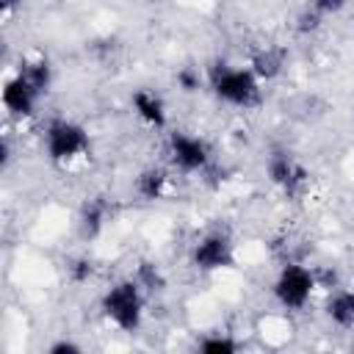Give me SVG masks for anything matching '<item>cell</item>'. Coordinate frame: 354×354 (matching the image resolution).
<instances>
[{
	"mask_svg": "<svg viewBox=\"0 0 354 354\" xmlns=\"http://www.w3.org/2000/svg\"><path fill=\"white\" fill-rule=\"evenodd\" d=\"M207 88L218 102H227L232 108H252L260 102V80L249 66L213 61L207 66Z\"/></svg>",
	"mask_w": 354,
	"mask_h": 354,
	"instance_id": "1",
	"label": "cell"
},
{
	"mask_svg": "<svg viewBox=\"0 0 354 354\" xmlns=\"http://www.w3.org/2000/svg\"><path fill=\"white\" fill-rule=\"evenodd\" d=\"M100 310L119 332L133 335L141 329V321H144V288L133 277L119 279L102 293Z\"/></svg>",
	"mask_w": 354,
	"mask_h": 354,
	"instance_id": "2",
	"label": "cell"
},
{
	"mask_svg": "<svg viewBox=\"0 0 354 354\" xmlns=\"http://www.w3.org/2000/svg\"><path fill=\"white\" fill-rule=\"evenodd\" d=\"M88 130L75 119H53L44 127V155L53 163H72L88 152Z\"/></svg>",
	"mask_w": 354,
	"mask_h": 354,
	"instance_id": "3",
	"label": "cell"
},
{
	"mask_svg": "<svg viewBox=\"0 0 354 354\" xmlns=\"http://www.w3.org/2000/svg\"><path fill=\"white\" fill-rule=\"evenodd\" d=\"M315 288H318L315 271H310L307 266H299V263H285L279 268V274L274 277L271 293H274L279 307H285L290 313H299L310 304Z\"/></svg>",
	"mask_w": 354,
	"mask_h": 354,
	"instance_id": "4",
	"label": "cell"
},
{
	"mask_svg": "<svg viewBox=\"0 0 354 354\" xmlns=\"http://www.w3.org/2000/svg\"><path fill=\"white\" fill-rule=\"evenodd\" d=\"M191 266L196 271H221V268H232L235 266V249L232 241L221 232H207L202 235L194 246H191Z\"/></svg>",
	"mask_w": 354,
	"mask_h": 354,
	"instance_id": "5",
	"label": "cell"
},
{
	"mask_svg": "<svg viewBox=\"0 0 354 354\" xmlns=\"http://www.w3.org/2000/svg\"><path fill=\"white\" fill-rule=\"evenodd\" d=\"M169 160L174 169L185 171V174H194V171H202L210 160V149L207 144L199 138V136H191L185 130H171L169 133Z\"/></svg>",
	"mask_w": 354,
	"mask_h": 354,
	"instance_id": "6",
	"label": "cell"
},
{
	"mask_svg": "<svg viewBox=\"0 0 354 354\" xmlns=\"http://www.w3.org/2000/svg\"><path fill=\"white\" fill-rule=\"evenodd\" d=\"M266 174H268V180L279 188V191H285L288 196H293L304 183H307V169L290 155V152H285V149H274L271 155H268V160H266Z\"/></svg>",
	"mask_w": 354,
	"mask_h": 354,
	"instance_id": "7",
	"label": "cell"
},
{
	"mask_svg": "<svg viewBox=\"0 0 354 354\" xmlns=\"http://www.w3.org/2000/svg\"><path fill=\"white\" fill-rule=\"evenodd\" d=\"M0 97H3V108H6L11 116H33V113H36L39 94H36L19 75L6 77Z\"/></svg>",
	"mask_w": 354,
	"mask_h": 354,
	"instance_id": "8",
	"label": "cell"
},
{
	"mask_svg": "<svg viewBox=\"0 0 354 354\" xmlns=\"http://www.w3.org/2000/svg\"><path fill=\"white\" fill-rule=\"evenodd\" d=\"M130 105H133V113H136L147 127H155V130H163V127H166L169 113H166V102H163L160 94H155V91H149V88H138V91H133Z\"/></svg>",
	"mask_w": 354,
	"mask_h": 354,
	"instance_id": "9",
	"label": "cell"
},
{
	"mask_svg": "<svg viewBox=\"0 0 354 354\" xmlns=\"http://www.w3.org/2000/svg\"><path fill=\"white\" fill-rule=\"evenodd\" d=\"M249 69H252V75L260 83L279 77L282 69H285V50H279V47H260V50H254V55L249 61Z\"/></svg>",
	"mask_w": 354,
	"mask_h": 354,
	"instance_id": "10",
	"label": "cell"
},
{
	"mask_svg": "<svg viewBox=\"0 0 354 354\" xmlns=\"http://www.w3.org/2000/svg\"><path fill=\"white\" fill-rule=\"evenodd\" d=\"M17 75L41 97L50 91V83H53V66L47 58H22Z\"/></svg>",
	"mask_w": 354,
	"mask_h": 354,
	"instance_id": "11",
	"label": "cell"
},
{
	"mask_svg": "<svg viewBox=\"0 0 354 354\" xmlns=\"http://www.w3.org/2000/svg\"><path fill=\"white\" fill-rule=\"evenodd\" d=\"M166 185H169V174H166V169H160V166H147V169H141L138 177H136V194H138L141 199H147V202L160 199V196L166 194Z\"/></svg>",
	"mask_w": 354,
	"mask_h": 354,
	"instance_id": "12",
	"label": "cell"
},
{
	"mask_svg": "<svg viewBox=\"0 0 354 354\" xmlns=\"http://www.w3.org/2000/svg\"><path fill=\"white\" fill-rule=\"evenodd\" d=\"M80 235L86 241H94L102 230H105V221H108V205L97 196V199H88L83 207H80Z\"/></svg>",
	"mask_w": 354,
	"mask_h": 354,
	"instance_id": "13",
	"label": "cell"
},
{
	"mask_svg": "<svg viewBox=\"0 0 354 354\" xmlns=\"http://www.w3.org/2000/svg\"><path fill=\"white\" fill-rule=\"evenodd\" d=\"M326 318L340 329H354V290H335L326 301Z\"/></svg>",
	"mask_w": 354,
	"mask_h": 354,
	"instance_id": "14",
	"label": "cell"
},
{
	"mask_svg": "<svg viewBox=\"0 0 354 354\" xmlns=\"http://www.w3.org/2000/svg\"><path fill=\"white\" fill-rule=\"evenodd\" d=\"M196 354H241V348L230 335H207L199 340Z\"/></svg>",
	"mask_w": 354,
	"mask_h": 354,
	"instance_id": "15",
	"label": "cell"
},
{
	"mask_svg": "<svg viewBox=\"0 0 354 354\" xmlns=\"http://www.w3.org/2000/svg\"><path fill=\"white\" fill-rule=\"evenodd\" d=\"M136 282H138L144 290H163V285H166V277L160 274V268H158L155 263L144 260V263L138 266V271H136Z\"/></svg>",
	"mask_w": 354,
	"mask_h": 354,
	"instance_id": "16",
	"label": "cell"
},
{
	"mask_svg": "<svg viewBox=\"0 0 354 354\" xmlns=\"http://www.w3.org/2000/svg\"><path fill=\"white\" fill-rule=\"evenodd\" d=\"M174 83H177L180 91L194 94V91L202 86V75H199V69H194V66H180L177 75H174Z\"/></svg>",
	"mask_w": 354,
	"mask_h": 354,
	"instance_id": "17",
	"label": "cell"
},
{
	"mask_svg": "<svg viewBox=\"0 0 354 354\" xmlns=\"http://www.w3.org/2000/svg\"><path fill=\"white\" fill-rule=\"evenodd\" d=\"M321 22H324V17H321L313 6H304V8L296 14V30H299V33H315V30L321 28Z\"/></svg>",
	"mask_w": 354,
	"mask_h": 354,
	"instance_id": "18",
	"label": "cell"
},
{
	"mask_svg": "<svg viewBox=\"0 0 354 354\" xmlns=\"http://www.w3.org/2000/svg\"><path fill=\"white\" fill-rule=\"evenodd\" d=\"M66 271H69V279H72V282L83 285V282L91 279V274H94V263H91L88 257H75V260L66 266Z\"/></svg>",
	"mask_w": 354,
	"mask_h": 354,
	"instance_id": "19",
	"label": "cell"
},
{
	"mask_svg": "<svg viewBox=\"0 0 354 354\" xmlns=\"http://www.w3.org/2000/svg\"><path fill=\"white\" fill-rule=\"evenodd\" d=\"M310 6H313L324 19H326L329 14H337V11H343V8H346V3H343V0H315V3H310Z\"/></svg>",
	"mask_w": 354,
	"mask_h": 354,
	"instance_id": "20",
	"label": "cell"
},
{
	"mask_svg": "<svg viewBox=\"0 0 354 354\" xmlns=\"http://www.w3.org/2000/svg\"><path fill=\"white\" fill-rule=\"evenodd\" d=\"M47 354H86L75 340H66V337H61V340H55L50 348H47Z\"/></svg>",
	"mask_w": 354,
	"mask_h": 354,
	"instance_id": "21",
	"label": "cell"
},
{
	"mask_svg": "<svg viewBox=\"0 0 354 354\" xmlns=\"http://www.w3.org/2000/svg\"><path fill=\"white\" fill-rule=\"evenodd\" d=\"M8 158H11V149H8V141L3 138V144H0V163L6 166V163H8Z\"/></svg>",
	"mask_w": 354,
	"mask_h": 354,
	"instance_id": "22",
	"label": "cell"
},
{
	"mask_svg": "<svg viewBox=\"0 0 354 354\" xmlns=\"http://www.w3.org/2000/svg\"><path fill=\"white\" fill-rule=\"evenodd\" d=\"M348 354H354V343H351V348H348Z\"/></svg>",
	"mask_w": 354,
	"mask_h": 354,
	"instance_id": "23",
	"label": "cell"
}]
</instances>
